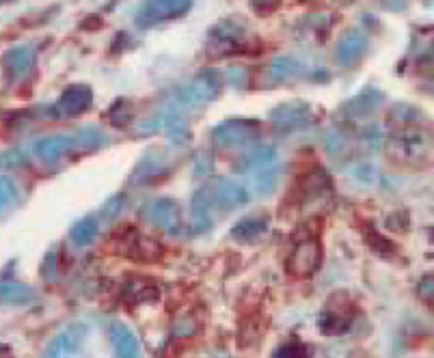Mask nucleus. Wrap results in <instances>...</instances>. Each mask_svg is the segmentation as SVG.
I'll use <instances>...</instances> for the list:
<instances>
[{"mask_svg": "<svg viewBox=\"0 0 434 358\" xmlns=\"http://www.w3.org/2000/svg\"><path fill=\"white\" fill-rule=\"evenodd\" d=\"M430 132H423V127L392 132L387 139V158L398 166H423L430 158Z\"/></svg>", "mask_w": 434, "mask_h": 358, "instance_id": "obj_1", "label": "nucleus"}, {"mask_svg": "<svg viewBox=\"0 0 434 358\" xmlns=\"http://www.w3.org/2000/svg\"><path fill=\"white\" fill-rule=\"evenodd\" d=\"M357 318V302L348 291H335L324 302V308L318 318V328L329 335L337 337L348 333Z\"/></svg>", "mask_w": 434, "mask_h": 358, "instance_id": "obj_2", "label": "nucleus"}, {"mask_svg": "<svg viewBox=\"0 0 434 358\" xmlns=\"http://www.w3.org/2000/svg\"><path fill=\"white\" fill-rule=\"evenodd\" d=\"M251 39V26L242 16H229L216 22L210 30V41L214 43V50L219 52H234L246 48Z\"/></svg>", "mask_w": 434, "mask_h": 358, "instance_id": "obj_3", "label": "nucleus"}, {"mask_svg": "<svg viewBox=\"0 0 434 358\" xmlns=\"http://www.w3.org/2000/svg\"><path fill=\"white\" fill-rule=\"evenodd\" d=\"M262 125L257 119H227L212 129V139L219 147H244L259 139Z\"/></svg>", "mask_w": 434, "mask_h": 358, "instance_id": "obj_4", "label": "nucleus"}, {"mask_svg": "<svg viewBox=\"0 0 434 358\" xmlns=\"http://www.w3.org/2000/svg\"><path fill=\"white\" fill-rule=\"evenodd\" d=\"M193 9V0H145L135 13V24L145 30L166 20H178Z\"/></svg>", "mask_w": 434, "mask_h": 358, "instance_id": "obj_5", "label": "nucleus"}, {"mask_svg": "<svg viewBox=\"0 0 434 358\" xmlns=\"http://www.w3.org/2000/svg\"><path fill=\"white\" fill-rule=\"evenodd\" d=\"M322 267V244L318 238L298 240L287 257L285 270L294 279H309Z\"/></svg>", "mask_w": 434, "mask_h": 358, "instance_id": "obj_6", "label": "nucleus"}, {"mask_svg": "<svg viewBox=\"0 0 434 358\" xmlns=\"http://www.w3.org/2000/svg\"><path fill=\"white\" fill-rule=\"evenodd\" d=\"M221 91V74L207 67L201 69L188 86L180 88L178 91V104L188 106V104H210L219 98Z\"/></svg>", "mask_w": 434, "mask_h": 358, "instance_id": "obj_7", "label": "nucleus"}, {"mask_svg": "<svg viewBox=\"0 0 434 358\" xmlns=\"http://www.w3.org/2000/svg\"><path fill=\"white\" fill-rule=\"evenodd\" d=\"M312 121V106L307 102H283L270 110V127L279 137L302 129Z\"/></svg>", "mask_w": 434, "mask_h": 358, "instance_id": "obj_8", "label": "nucleus"}, {"mask_svg": "<svg viewBox=\"0 0 434 358\" xmlns=\"http://www.w3.org/2000/svg\"><path fill=\"white\" fill-rule=\"evenodd\" d=\"M141 216L149 222L152 227H158L166 233H178L182 229V207L176 199L158 197L145 203Z\"/></svg>", "mask_w": 434, "mask_h": 358, "instance_id": "obj_9", "label": "nucleus"}, {"mask_svg": "<svg viewBox=\"0 0 434 358\" xmlns=\"http://www.w3.org/2000/svg\"><path fill=\"white\" fill-rule=\"evenodd\" d=\"M86 335H89V326L84 322H74L67 328H63L48 345L43 358H74V354L82 347Z\"/></svg>", "mask_w": 434, "mask_h": 358, "instance_id": "obj_10", "label": "nucleus"}, {"mask_svg": "<svg viewBox=\"0 0 434 358\" xmlns=\"http://www.w3.org/2000/svg\"><path fill=\"white\" fill-rule=\"evenodd\" d=\"M370 50V37L361 30H346L335 46V63L339 67L357 65Z\"/></svg>", "mask_w": 434, "mask_h": 358, "instance_id": "obj_11", "label": "nucleus"}, {"mask_svg": "<svg viewBox=\"0 0 434 358\" xmlns=\"http://www.w3.org/2000/svg\"><path fill=\"white\" fill-rule=\"evenodd\" d=\"M216 205V190L214 184L201 186L190 201V231L205 233L212 227V209Z\"/></svg>", "mask_w": 434, "mask_h": 358, "instance_id": "obj_12", "label": "nucleus"}, {"mask_svg": "<svg viewBox=\"0 0 434 358\" xmlns=\"http://www.w3.org/2000/svg\"><path fill=\"white\" fill-rule=\"evenodd\" d=\"M93 104V91L86 84H72L57 100V112L63 117H78L86 112Z\"/></svg>", "mask_w": 434, "mask_h": 358, "instance_id": "obj_13", "label": "nucleus"}, {"mask_svg": "<svg viewBox=\"0 0 434 358\" xmlns=\"http://www.w3.org/2000/svg\"><path fill=\"white\" fill-rule=\"evenodd\" d=\"M268 225H270V216L266 212H255L236 222L232 229V238L240 244H251L268 231Z\"/></svg>", "mask_w": 434, "mask_h": 358, "instance_id": "obj_14", "label": "nucleus"}, {"mask_svg": "<svg viewBox=\"0 0 434 358\" xmlns=\"http://www.w3.org/2000/svg\"><path fill=\"white\" fill-rule=\"evenodd\" d=\"M216 190V203L223 209H238L251 201V190L242 186L240 182H234L232 177H219V182L214 184Z\"/></svg>", "mask_w": 434, "mask_h": 358, "instance_id": "obj_15", "label": "nucleus"}, {"mask_svg": "<svg viewBox=\"0 0 434 358\" xmlns=\"http://www.w3.org/2000/svg\"><path fill=\"white\" fill-rule=\"evenodd\" d=\"M387 125L392 127V132L419 129L426 127V115L413 104H394L387 112Z\"/></svg>", "mask_w": 434, "mask_h": 358, "instance_id": "obj_16", "label": "nucleus"}, {"mask_svg": "<svg viewBox=\"0 0 434 358\" xmlns=\"http://www.w3.org/2000/svg\"><path fill=\"white\" fill-rule=\"evenodd\" d=\"M110 345L115 358H139V339L135 330L123 322L110 324Z\"/></svg>", "mask_w": 434, "mask_h": 358, "instance_id": "obj_17", "label": "nucleus"}, {"mask_svg": "<svg viewBox=\"0 0 434 358\" xmlns=\"http://www.w3.org/2000/svg\"><path fill=\"white\" fill-rule=\"evenodd\" d=\"M74 149V139L67 137V134H57V137H46L39 139L35 143V156L46 162V164H55L57 160H61L63 156H67Z\"/></svg>", "mask_w": 434, "mask_h": 358, "instance_id": "obj_18", "label": "nucleus"}, {"mask_svg": "<svg viewBox=\"0 0 434 358\" xmlns=\"http://www.w3.org/2000/svg\"><path fill=\"white\" fill-rule=\"evenodd\" d=\"M382 100H384V96L370 86V88H365V91H361L359 96H355L350 102H346L343 112L350 119H370L372 115H376Z\"/></svg>", "mask_w": 434, "mask_h": 358, "instance_id": "obj_19", "label": "nucleus"}, {"mask_svg": "<svg viewBox=\"0 0 434 358\" xmlns=\"http://www.w3.org/2000/svg\"><path fill=\"white\" fill-rule=\"evenodd\" d=\"M166 171H169L166 156L164 154L154 156V149H152L139 160V164L135 168V175H132V182L135 184H149L154 177H164Z\"/></svg>", "mask_w": 434, "mask_h": 358, "instance_id": "obj_20", "label": "nucleus"}, {"mask_svg": "<svg viewBox=\"0 0 434 358\" xmlns=\"http://www.w3.org/2000/svg\"><path fill=\"white\" fill-rule=\"evenodd\" d=\"M266 74L270 82H292L296 78H302L307 74L305 65H302L296 57H277L270 67H266Z\"/></svg>", "mask_w": 434, "mask_h": 358, "instance_id": "obj_21", "label": "nucleus"}, {"mask_svg": "<svg viewBox=\"0 0 434 358\" xmlns=\"http://www.w3.org/2000/svg\"><path fill=\"white\" fill-rule=\"evenodd\" d=\"M277 160V149L273 145H257L253 147L249 154L240 156V160L236 162V171L238 173H251L255 168H262V166H268V164H275Z\"/></svg>", "mask_w": 434, "mask_h": 358, "instance_id": "obj_22", "label": "nucleus"}, {"mask_svg": "<svg viewBox=\"0 0 434 358\" xmlns=\"http://www.w3.org/2000/svg\"><path fill=\"white\" fill-rule=\"evenodd\" d=\"M35 57L37 54L33 46H18L3 57V63L13 78H22L35 67Z\"/></svg>", "mask_w": 434, "mask_h": 358, "instance_id": "obj_23", "label": "nucleus"}, {"mask_svg": "<svg viewBox=\"0 0 434 358\" xmlns=\"http://www.w3.org/2000/svg\"><path fill=\"white\" fill-rule=\"evenodd\" d=\"M279 177H281V171L275 164H268V166L251 171V190H253V195L255 197H268V195H273V190L279 184Z\"/></svg>", "mask_w": 434, "mask_h": 358, "instance_id": "obj_24", "label": "nucleus"}, {"mask_svg": "<svg viewBox=\"0 0 434 358\" xmlns=\"http://www.w3.org/2000/svg\"><path fill=\"white\" fill-rule=\"evenodd\" d=\"M266 333V320L259 316V313H249L246 318L240 320L238 328V345L246 347L251 343H257Z\"/></svg>", "mask_w": 434, "mask_h": 358, "instance_id": "obj_25", "label": "nucleus"}, {"mask_svg": "<svg viewBox=\"0 0 434 358\" xmlns=\"http://www.w3.org/2000/svg\"><path fill=\"white\" fill-rule=\"evenodd\" d=\"M37 298L30 285L18 281H3L0 283V302L3 304H28Z\"/></svg>", "mask_w": 434, "mask_h": 358, "instance_id": "obj_26", "label": "nucleus"}, {"mask_svg": "<svg viewBox=\"0 0 434 358\" xmlns=\"http://www.w3.org/2000/svg\"><path fill=\"white\" fill-rule=\"evenodd\" d=\"M98 233H100V225H98L96 216H84L76 222V225H72L69 240H72V244L82 248V246H89L98 238Z\"/></svg>", "mask_w": 434, "mask_h": 358, "instance_id": "obj_27", "label": "nucleus"}, {"mask_svg": "<svg viewBox=\"0 0 434 358\" xmlns=\"http://www.w3.org/2000/svg\"><path fill=\"white\" fill-rule=\"evenodd\" d=\"M158 298V287L149 281L135 279L127 285H123V300L127 304H141V302H154Z\"/></svg>", "mask_w": 434, "mask_h": 358, "instance_id": "obj_28", "label": "nucleus"}, {"mask_svg": "<svg viewBox=\"0 0 434 358\" xmlns=\"http://www.w3.org/2000/svg\"><path fill=\"white\" fill-rule=\"evenodd\" d=\"M106 143V134L100 127H82L76 132L74 147H80L82 151H93L100 149Z\"/></svg>", "mask_w": 434, "mask_h": 358, "instance_id": "obj_29", "label": "nucleus"}, {"mask_svg": "<svg viewBox=\"0 0 434 358\" xmlns=\"http://www.w3.org/2000/svg\"><path fill=\"white\" fill-rule=\"evenodd\" d=\"M273 358H314V347L298 339H292V341L281 343L273 352Z\"/></svg>", "mask_w": 434, "mask_h": 358, "instance_id": "obj_30", "label": "nucleus"}, {"mask_svg": "<svg viewBox=\"0 0 434 358\" xmlns=\"http://www.w3.org/2000/svg\"><path fill=\"white\" fill-rule=\"evenodd\" d=\"M365 240H367V244H370V248L376 253V255H380V257H392L398 248H396V244L389 240V238H384V236H380L378 231H367L365 233Z\"/></svg>", "mask_w": 434, "mask_h": 358, "instance_id": "obj_31", "label": "nucleus"}, {"mask_svg": "<svg viewBox=\"0 0 434 358\" xmlns=\"http://www.w3.org/2000/svg\"><path fill=\"white\" fill-rule=\"evenodd\" d=\"M110 123L117 125V127H123L127 125L130 121H132V102H127V100H119L117 104H113L110 112Z\"/></svg>", "mask_w": 434, "mask_h": 358, "instance_id": "obj_32", "label": "nucleus"}, {"mask_svg": "<svg viewBox=\"0 0 434 358\" xmlns=\"http://www.w3.org/2000/svg\"><path fill=\"white\" fill-rule=\"evenodd\" d=\"M28 164V158L24 151L20 149H11V151H5L0 156V168L3 171H13V168H22Z\"/></svg>", "mask_w": 434, "mask_h": 358, "instance_id": "obj_33", "label": "nucleus"}, {"mask_svg": "<svg viewBox=\"0 0 434 358\" xmlns=\"http://www.w3.org/2000/svg\"><path fill=\"white\" fill-rule=\"evenodd\" d=\"M193 171L195 175H210L214 171V156L207 149H199L193 158Z\"/></svg>", "mask_w": 434, "mask_h": 358, "instance_id": "obj_34", "label": "nucleus"}, {"mask_svg": "<svg viewBox=\"0 0 434 358\" xmlns=\"http://www.w3.org/2000/svg\"><path fill=\"white\" fill-rule=\"evenodd\" d=\"M411 216H409V212L406 209H398V212H394V214H389L387 216V229H392V231H396V233H404V231H409V220Z\"/></svg>", "mask_w": 434, "mask_h": 358, "instance_id": "obj_35", "label": "nucleus"}, {"mask_svg": "<svg viewBox=\"0 0 434 358\" xmlns=\"http://www.w3.org/2000/svg\"><path fill=\"white\" fill-rule=\"evenodd\" d=\"M123 207H125V195L119 192V195H115L113 199H108V201L104 203V207H102V216H104L106 220H113V218L119 216V212H121Z\"/></svg>", "mask_w": 434, "mask_h": 358, "instance_id": "obj_36", "label": "nucleus"}, {"mask_svg": "<svg viewBox=\"0 0 434 358\" xmlns=\"http://www.w3.org/2000/svg\"><path fill=\"white\" fill-rule=\"evenodd\" d=\"M225 80L236 88H244L249 84V80H251V74L244 67H229L227 74H225Z\"/></svg>", "mask_w": 434, "mask_h": 358, "instance_id": "obj_37", "label": "nucleus"}, {"mask_svg": "<svg viewBox=\"0 0 434 358\" xmlns=\"http://www.w3.org/2000/svg\"><path fill=\"white\" fill-rule=\"evenodd\" d=\"M326 145H329V154H331L333 158H339V156L346 154V145H348V141H346L339 132H329Z\"/></svg>", "mask_w": 434, "mask_h": 358, "instance_id": "obj_38", "label": "nucleus"}, {"mask_svg": "<svg viewBox=\"0 0 434 358\" xmlns=\"http://www.w3.org/2000/svg\"><path fill=\"white\" fill-rule=\"evenodd\" d=\"M59 272V263H57V255L55 253H48L43 257V263H41V275L46 277L48 281L55 279V275Z\"/></svg>", "mask_w": 434, "mask_h": 358, "instance_id": "obj_39", "label": "nucleus"}, {"mask_svg": "<svg viewBox=\"0 0 434 358\" xmlns=\"http://www.w3.org/2000/svg\"><path fill=\"white\" fill-rule=\"evenodd\" d=\"M16 195V190H13V184L9 182L7 177H3L0 175V207H5L9 201H11V197Z\"/></svg>", "mask_w": 434, "mask_h": 358, "instance_id": "obj_40", "label": "nucleus"}, {"mask_svg": "<svg viewBox=\"0 0 434 358\" xmlns=\"http://www.w3.org/2000/svg\"><path fill=\"white\" fill-rule=\"evenodd\" d=\"M355 177L359 179V182H363V184H370L372 179H374V166H372L370 162L359 164V166L355 168Z\"/></svg>", "mask_w": 434, "mask_h": 358, "instance_id": "obj_41", "label": "nucleus"}, {"mask_svg": "<svg viewBox=\"0 0 434 358\" xmlns=\"http://www.w3.org/2000/svg\"><path fill=\"white\" fill-rule=\"evenodd\" d=\"M363 139H365L367 147L376 151L378 145H380V132H378V125H370V127L363 132Z\"/></svg>", "mask_w": 434, "mask_h": 358, "instance_id": "obj_42", "label": "nucleus"}, {"mask_svg": "<svg viewBox=\"0 0 434 358\" xmlns=\"http://www.w3.org/2000/svg\"><path fill=\"white\" fill-rule=\"evenodd\" d=\"M387 11H402L406 9V0H380Z\"/></svg>", "mask_w": 434, "mask_h": 358, "instance_id": "obj_43", "label": "nucleus"}, {"mask_svg": "<svg viewBox=\"0 0 434 358\" xmlns=\"http://www.w3.org/2000/svg\"><path fill=\"white\" fill-rule=\"evenodd\" d=\"M270 3H275V0H253L255 7H268Z\"/></svg>", "mask_w": 434, "mask_h": 358, "instance_id": "obj_44", "label": "nucleus"}]
</instances>
